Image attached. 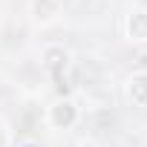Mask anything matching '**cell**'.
<instances>
[{
    "label": "cell",
    "instance_id": "6da1fadb",
    "mask_svg": "<svg viewBox=\"0 0 147 147\" xmlns=\"http://www.w3.org/2000/svg\"><path fill=\"white\" fill-rule=\"evenodd\" d=\"M49 121H52V127L66 130V127H72V124L78 121V107L72 104L69 98H61V101L52 104V110H49Z\"/></svg>",
    "mask_w": 147,
    "mask_h": 147
},
{
    "label": "cell",
    "instance_id": "7a4b0ae2",
    "mask_svg": "<svg viewBox=\"0 0 147 147\" xmlns=\"http://www.w3.org/2000/svg\"><path fill=\"white\" fill-rule=\"evenodd\" d=\"M127 35L130 40H138V43L147 40V9H133L127 15Z\"/></svg>",
    "mask_w": 147,
    "mask_h": 147
},
{
    "label": "cell",
    "instance_id": "3957f363",
    "mask_svg": "<svg viewBox=\"0 0 147 147\" xmlns=\"http://www.w3.org/2000/svg\"><path fill=\"white\" fill-rule=\"evenodd\" d=\"M61 15V3L58 0H32V18L38 23H49Z\"/></svg>",
    "mask_w": 147,
    "mask_h": 147
},
{
    "label": "cell",
    "instance_id": "277c9868",
    "mask_svg": "<svg viewBox=\"0 0 147 147\" xmlns=\"http://www.w3.org/2000/svg\"><path fill=\"white\" fill-rule=\"evenodd\" d=\"M127 95L133 104H147V72H136L127 84Z\"/></svg>",
    "mask_w": 147,
    "mask_h": 147
},
{
    "label": "cell",
    "instance_id": "5b68a950",
    "mask_svg": "<svg viewBox=\"0 0 147 147\" xmlns=\"http://www.w3.org/2000/svg\"><path fill=\"white\" fill-rule=\"evenodd\" d=\"M43 61H46V69H49V72H61V69L66 66L69 55H66V49H61V46H49V49L43 52Z\"/></svg>",
    "mask_w": 147,
    "mask_h": 147
},
{
    "label": "cell",
    "instance_id": "8992f818",
    "mask_svg": "<svg viewBox=\"0 0 147 147\" xmlns=\"http://www.w3.org/2000/svg\"><path fill=\"white\" fill-rule=\"evenodd\" d=\"M6 141H9V133H6L3 124H0V147H6Z\"/></svg>",
    "mask_w": 147,
    "mask_h": 147
}]
</instances>
